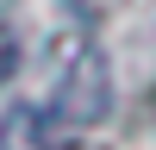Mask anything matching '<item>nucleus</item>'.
I'll list each match as a JSON object with an SVG mask.
<instances>
[{"label":"nucleus","instance_id":"nucleus-1","mask_svg":"<svg viewBox=\"0 0 156 150\" xmlns=\"http://www.w3.org/2000/svg\"><path fill=\"white\" fill-rule=\"evenodd\" d=\"M106 100H112V81H106V56H100L87 38H75L62 50V75H56V94H50V119L62 125V138L87 131V125L106 119Z\"/></svg>","mask_w":156,"mask_h":150},{"label":"nucleus","instance_id":"nucleus-2","mask_svg":"<svg viewBox=\"0 0 156 150\" xmlns=\"http://www.w3.org/2000/svg\"><path fill=\"white\" fill-rule=\"evenodd\" d=\"M62 125L50 119L44 106H6L0 119V150H62Z\"/></svg>","mask_w":156,"mask_h":150},{"label":"nucleus","instance_id":"nucleus-3","mask_svg":"<svg viewBox=\"0 0 156 150\" xmlns=\"http://www.w3.org/2000/svg\"><path fill=\"white\" fill-rule=\"evenodd\" d=\"M62 6L75 12V25H100V19L119 12V0H62Z\"/></svg>","mask_w":156,"mask_h":150},{"label":"nucleus","instance_id":"nucleus-4","mask_svg":"<svg viewBox=\"0 0 156 150\" xmlns=\"http://www.w3.org/2000/svg\"><path fill=\"white\" fill-rule=\"evenodd\" d=\"M62 150H100V144H81V138H69V144H62Z\"/></svg>","mask_w":156,"mask_h":150}]
</instances>
